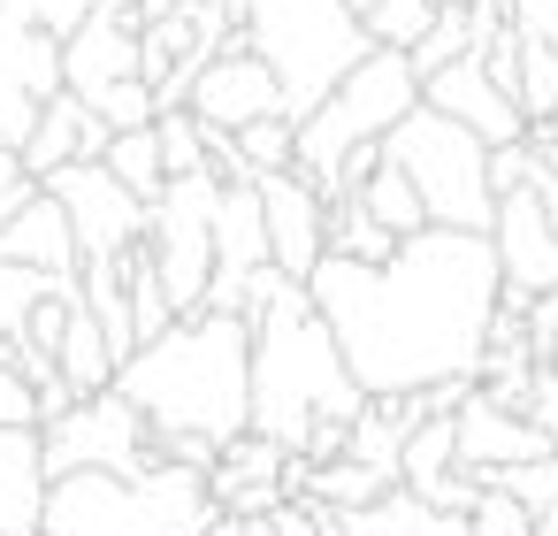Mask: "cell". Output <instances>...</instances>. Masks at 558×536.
<instances>
[{"label": "cell", "instance_id": "cell-1", "mask_svg": "<svg viewBox=\"0 0 558 536\" xmlns=\"http://www.w3.org/2000/svg\"><path fill=\"white\" fill-rule=\"evenodd\" d=\"M497 291L505 276H497L489 230H436V223L398 238L390 261L322 253L306 269V307L322 314V330L337 337L367 398L474 376Z\"/></svg>", "mask_w": 558, "mask_h": 536}, {"label": "cell", "instance_id": "cell-2", "mask_svg": "<svg viewBox=\"0 0 558 536\" xmlns=\"http://www.w3.org/2000/svg\"><path fill=\"white\" fill-rule=\"evenodd\" d=\"M146 429H192L207 444H230L253 429V330L245 314H177L161 337H146L131 360H116V383Z\"/></svg>", "mask_w": 558, "mask_h": 536}, {"label": "cell", "instance_id": "cell-3", "mask_svg": "<svg viewBox=\"0 0 558 536\" xmlns=\"http://www.w3.org/2000/svg\"><path fill=\"white\" fill-rule=\"evenodd\" d=\"M245 330H253V429L276 437L283 452H299L314 421H352L367 406L337 337L306 307V284L276 276V291L245 307Z\"/></svg>", "mask_w": 558, "mask_h": 536}, {"label": "cell", "instance_id": "cell-4", "mask_svg": "<svg viewBox=\"0 0 558 536\" xmlns=\"http://www.w3.org/2000/svg\"><path fill=\"white\" fill-rule=\"evenodd\" d=\"M207 528H215L207 475L177 460H154L138 475L77 467L54 475L39 505V536H207Z\"/></svg>", "mask_w": 558, "mask_h": 536}, {"label": "cell", "instance_id": "cell-5", "mask_svg": "<svg viewBox=\"0 0 558 536\" xmlns=\"http://www.w3.org/2000/svg\"><path fill=\"white\" fill-rule=\"evenodd\" d=\"M405 108H421V78L405 70V55H390V47H367L299 123H291V169L329 200V184H337V162L352 154V146H375Z\"/></svg>", "mask_w": 558, "mask_h": 536}, {"label": "cell", "instance_id": "cell-6", "mask_svg": "<svg viewBox=\"0 0 558 536\" xmlns=\"http://www.w3.org/2000/svg\"><path fill=\"white\" fill-rule=\"evenodd\" d=\"M238 32L268 62V78L283 85V116L291 123L367 55V32H360V16L344 9V0H245Z\"/></svg>", "mask_w": 558, "mask_h": 536}, {"label": "cell", "instance_id": "cell-7", "mask_svg": "<svg viewBox=\"0 0 558 536\" xmlns=\"http://www.w3.org/2000/svg\"><path fill=\"white\" fill-rule=\"evenodd\" d=\"M375 154L421 192V215H428L436 230H489V215H497L489 146H482L466 123H451V116H436V108H405V116L375 139Z\"/></svg>", "mask_w": 558, "mask_h": 536}, {"label": "cell", "instance_id": "cell-8", "mask_svg": "<svg viewBox=\"0 0 558 536\" xmlns=\"http://www.w3.org/2000/svg\"><path fill=\"white\" fill-rule=\"evenodd\" d=\"M215 169H192V177H169L161 200L146 207V253L161 269V291L177 314H199V291H207V269H215Z\"/></svg>", "mask_w": 558, "mask_h": 536}, {"label": "cell", "instance_id": "cell-9", "mask_svg": "<svg viewBox=\"0 0 558 536\" xmlns=\"http://www.w3.org/2000/svg\"><path fill=\"white\" fill-rule=\"evenodd\" d=\"M39 452H47V483H54V475H77V467L138 475V467L161 460L146 414H138L123 391H93V398H77L70 414H54V421L39 429Z\"/></svg>", "mask_w": 558, "mask_h": 536}, {"label": "cell", "instance_id": "cell-10", "mask_svg": "<svg viewBox=\"0 0 558 536\" xmlns=\"http://www.w3.org/2000/svg\"><path fill=\"white\" fill-rule=\"evenodd\" d=\"M39 192L62 200L70 238H77V269H85V261H123V253L146 238V200H131L100 162H62V169L39 177Z\"/></svg>", "mask_w": 558, "mask_h": 536}, {"label": "cell", "instance_id": "cell-11", "mask_svg": "<svg viewBox=\"0 0 558 536\" xmlns=\"http://www.w3.org/2000/svg\"><path fill=\"white\" fill-rule=\"evenodd\" d=\"M138 78V0H93V16L62 39V93L85 108Z\"/></svg>", "mask_w": 558, "mask_h": 536}, {"label": "cell", "instance_id": "cell-12", "mask_svg": "<svg viewBox=\"0 0 558 536\" xmlns=\"http://www.w3.org/2000/svg\"><path fill=\"white\" fill-rule=\"evenodd\" d=\"M184 108H192L207 131H245L253 116H283V85H276V78H268V62L245 47V32H230V47L199 62V78H192Z\"/></svg>", "mask_w": 558, "mask_h": 536}, {"label": "cell", "instance_id": "cell-13", "mask_svg": "<svg viewBox=\"0 0 558 536\" xmlns=\"http://www.w3.org/2000/svg\"><path fill=\"white\" fill-rule=\"evenodd\" d=\"M54 93H62V39L0 16V146H24Z\"/></svg>", "mask_w": 558, "mask_h": 536}, {"label": "cell", "instance_id": "cell-14", "mask_svg": "<svg viewBox=\"0 0 558 536\" xmlns=\"http://www.w3.org/2000/svg\"><path fill=\"white\" fill-rule=\"evenodd\" d=\"M253 192H260L268 269H283L291 284H306V269L329 253V238H322V192L299 169H268V177H253Z\"/></svg>", "mask_w": 558, "mask_h": 536}, {"label": "cell", "instance_id": "cell-15", "mask_svg": "<svg viewBox=\"0 0 558 536\" xmlns=\"http://www.w3.org/2000/svg\"><path fill=\"white\" fill-rule=\"evenodd\" d=\"M489 253H497L505 291H558V230L543 223L535 192H497Z\"/></svg>", "mask_w": 558, "mask_h": 536}, {"label": "cell", "instance_id": "cell-16", "mask_svg": "<svg viewBox=\"0 0 558 536\" xmlns=\"http://www.w3.org/2000/svg\"><path fill=\"white\" fill-rule=\"evenodd\" d=\"M421 108H436V116H451V123H466L482 146H512V139H527V116L482 78V62L474 55H459V62H444L436 78H421Z\"/></svg>", "mask_w": 558, "mask_h": 536}, {"label": "cell", "instance_id": "cell-17", "mask_svg": "<svg viewBox=\"0 0 558 536\" xmlns=\"http://www.w3.org/2000/svg\"><path fill=\"white\" fill-rule=\"evenodd\" d=\"M207 498H215V513H276L283 505V444L260 429H238L207 467Z\"/></svg>", "mask_w": 558, "mask_h": 536}, {"label": "cell", "instance_id": "cell-18", "mask_svg": "<svg viewBox=\"0 0 558 536\" xmlns=\"http://www.w3.org/2000/svg\"><path fill=\"white\" fill-rule=\"evenodd\" d=\"M535 452H550V437H543L535 421L489 406L482 391L459 398V414H451V460H459L466 475H482V467H512V460H535Z\"/></svg>", "mask_w": 558, "mask_h": 536}, {"label": "cell", "instance_id": "cell-19", "mask_svg": "<svg viewBox=\"0 0 558 536\" xmlns=\"http://www.w3.org/2000/svg\"><path fill=\"white\" fill-rule=\"evenodd\" d=\"M0 261L9 269H39V276H77V238L54 192H32L9 223H0Z\"/></svg>", "mask_w": 558, "mask_h": 536}, {"label": "cell", "instance_id": "cell-20", "mask_svg": "<svg viewBox=\"0 0 558 536\" xmlns=\"http://www.w3.org/2000/svg\"><path fill=\"white\" fill-rule=\"evenodd\" d=\"M47 505V452L32 421H0V536H39Z\"/></svg>", "mask_w": 558, "mask_h": 536}, {"label": "cell", "instance_id": "cell-21", "mask_svg": "<svg viewBox=\"0 0 558 536\" xmlns=\"http://www.w3.org/2000/svg\"><path fill=\"white\" fill-rule=\"evenodd\" d=\"M100 146H108V123H100L77 93H54V100L39 108L32 139L16 146V162H24L32 177H47V169H62V162H100Z\"/></svg>", "mask_w": 558, "mask_h": 536}, {"label": "cell", "instance_id": "cell-22", "mask_svg": "<svg viewBox=\"0 0 558 536\" xmlns=\"http://www.w3.org/2000/svg\"><path fill=\"white\" fill-rule=\"evenodd\" d=\"M54 376H62L77 398H93V391H108V383H116V345H108V330L93 322V307H85V299H70V314H62Z\"/></svg>", "mask_w": 558, "mask_h": 536}, {"label": "cell", "instance_id": "cell-23", "mask_svg": "<svg viewBox=\"0 0 558 536\" xmlns=\"http://www.w3.org/2000/svg\"><path fill=\"white\" fill-rule=\"evenodd\" d=\"M100 169L131 192V200H161V184H169V169H161V139H154V123H138V131H108V146H100Z\"/></svg>", "mask_w": 558, "mask_h": 536}, {"label": "cell", "instance_id": "cell-24", "mask_svg": "<svg viewBox=\"0 0 558 536\" xmlns=\"http://www.w3.org/2000/svg\"><path fill=\"white\" fill-rule=\"evenodd\" d=\"M352 192H360V207H367V215H375L390 238H413V230H428V215H421V192H413V184H405V177H398L383 154H375V169H367Z\"/></svg>", "mask_w": 558, "mask_h": 536}, {"label": "cell", "instance_id": "cell-25", "mask_svg": "<svg viewBox=\"0 0 558 536\" xmlns=\"http://www.w3.org/2000/svg\"><path fill=\"white\" fill-rule=\"evenodd\" d=\"M451 467H459V460H451V414H428V421L398 444V483L421 498V490H428L436 475H451Z\"/></svg>", "mask_w": 558, "mask_h": 536}, {"label": "cell", "instance_id": "cell-26", "mask_svg": "<svg viewBox=\"0 0 558 536\" xmlns=\"http://www.w3.org/2000/svg\"><path fill=\"white\" fill-rule=\"evenodd\" d=\"M390 483H398V475H383V467H367V460H322V467H314V483H306V498H314V505H344V513H352V505H375Z\"/></svg>", "mask_w": 558, "mask_h": 536}, {"label": "cell", "instance_id": "cell-27", "mask_svg": "<svg viewBox=\"0 0 558 536\" xmlns=\"http://www.w3.org/2000/svg\"><path fill=\"white\" fill-rule=\"evenodd\" d=\"M512 108L527 123H543L558 108V47H535V39L512 47Z\"/></svg>", "mask_w": 558, "mask_h": 536}, {"label": "cell", "instance_id": "cell-28", "mask_svg": "<svg viewBox=\"0 0 558 536\" xmlns=\"http://www.w3.org/2000/svg\"><path fill=\"white\" fill-rule=\"evenodd\" d=\"M444 9V0H367L360 9V32H367V47H390V55H405L421 32H428V16Z\"/></svg>", "mask_w": 558, "mask_h": 536}, {"label": "cell", "instance_id": "cell-29", "mask_svg": "<svg viewBox=\"0 0 558 536\" xmlns=\"http://www.w3.org/2000/svg\"><path fill=\"white\" fill-rule=\"evenodd\" d=\"M459 55H466V9H459V0H444V9L428 16V32L405 47V70H413V78H436V70L459 62Z\"/></svg>", "mask_w": 558, "mask_h": 536}, {"label": "cell", "instance_id": "cell-30", "mask_svg": "<svg viewBox=\"0 0 558 536\" xmlns=\"http://www.w3.org/2000/svg\"><path fill=\"white\" fill-rule=\"evenodd\" d=\"M154 139H161V169H169V177L207 169V139H199V116H192V108H161V116H154Z\"/></svg>", "mask_w": 558, "mask_h": 536}, {"label": "cell", "instance_id": "cell-31", "mask_svg": "<svg viewBox=\"0 0 558 536\" xmlns=\"http://www.w3.org/2000/svg\"><path fill=\"white\" fill-rule=\"evenodd\" d=\"M238 139V154H245V169L253 177H268V169H291V116H253L245 131H230Z\"/></svg>", "mask_w": 558, "mask_h": 536}, {"label": "cell", "instance_id": "cell-32", "mask_svg": "<svg viewBox=\"0 0 558 536\" xmlns=\"http://www.w3.org/2000/svg\"><path fill=\"white\" fill-rule=\"evenodd\" d=\"M459 521H466V536H535V513L512 505L505 490H474V505Z\"/></svg>", "mask_w": 558, "mask_h": 536}, {"label": "cell", "instance_id": "cell-33", "mask_svg": "<svg viewBox=\"0 0 558 536\" xmlns=\"http://www.w3.org/2000/svg\"><path fill=\"white\" fill-rule=\"evenodd\" d=\"M0 16H16V24L47 32V39H70L93 16V0H0Z\"/></svg>", "mask_w": 558, "mask_h": 536}, {"label": "cell", "instance_id": "cell-34", "mask_svg": "<svg viewBox=\"0 0 558 536\" xmlns=\"http://www.w3.org/2000/svg\"><path fill=\"white\" fill-rule=\"evenodd\" d=\"M520 330H527V353L558 368V291H527V307H520Z\"/></svg>", "mask_w": 558, "mask_h": 536}, {"label": "cell", "instance_id": "cell-35", "mask_svg": "<svg viewBox=\"0 0 558 536\" xmlns=\"http://www.w3.org/2000/svg\"><path fill=\"white\" fill-rule=\"evenodd\" d=\"M535 146L527 139H512V146H489V192H527L535 184Z\"/></svg>", "mask_w": 558, "mask_h": 536}, {"label": "cell", "instance_id": "cell-36", "mask_svg": "<svg viewBox=\"0 0 558 536\" xmlns=\"http://www.w3.org/2000/svg\"><path fill=\"white\" fill-rule=\"evenodd\" d=\"M520 421H535V429L558 444V368H550V360H535V376H527V398H520Z\"/></svg>", "mask_w": 558, "mask_h": 536}, {"label": "cell", "instance_id": "cell-37", "mask_svg": "<svg viewBox=\"0 0 558 536\" xmlns=\"http://www.w3.org/2000/svg\"><path fill=\"white\" fill-rule=\"evenodd\" d=\"M505 24H512V39L558 47V0H505Z\"/></svg>", "mask_w": 558, "mask_h": 536}, {"label": "cell", "instance_id": "cell-38", "mask_svg": "<svg viewBox=\"0 0 558 536\" xmlns=\"http://www.w3.org/2000/svg\"><path fill=\"white\" fill-rule=\"evenodd\" d=\"M32 192H39V177L16 162V146H0V223H9V215H16Z\"/></svg>", "mask_w": 558, "mask_h": 536}, {"label": "cell", "instance_id": "cell-39", "mask_svg": "<svg viewBox=\"0 0 558 536\" xmlns=\"http://www.w3.org/2000/svg\"><path fill=\"white\" fill-rule=\"evenodd\" d=\"M527 192H535V207H543V223L558 230V169H535V184H527Z\"/></svg>", "mask_w": 558, "mask_h": 536}, {"label": "cell", "instance_id": "cell-40", "mask_svg": "<svg viewBox=\"0 0 558 536\" xmlns=\"http://www.w3.org/2000/svg\"><path fill=\"white\" fill-rule=\"evenodd\" d=\"M535 536H558V498H550V505L535 513Z\"/></svg>", "mask_w": 558, "mask_h": 536}, {"label": "cell", "instance_id": "cell-41", "mask_svg": "<svg viewBox=\"0 0 558 536\" xmlns=\"http://www.w3.org/2000/svg\"><path fill=\"white\" fill-rule=\"evenodd\" d=\"M535 131H543V139H558V108H550V116H543V123H535Z\"/></svg>", "mask_w": 558, "mask_h": 536}, {"label": "cell", "instance_id": "cell-42", "mask_svg": "<svg viewBox=\"0 0 558 536\" xmlns=\"http://www.w3.org/2000/svg\"><path fill=\"white\" fill-rule=\"evenodd\" d=\"M459 9H466V0H459Z\"/></svg>", "mask_w": 558, "mask_h": 536}, {"label": "cell", "instance_id": "cell-43", "mask_svg": "<svg viewBox=\"0 0 558 536\" xmlns=\"http://www.w3.org/2000/svg\"><path fill=\"white\" fill-rule=\"evenodd\" d=\"M550 452H558V444H550Z\"/></svg>", "mask_w": 558, "mask_h": 536}]
</instances>
